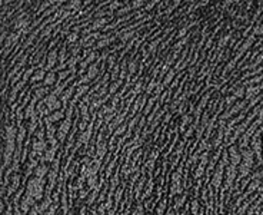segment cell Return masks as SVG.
Returning a JSON list of instances; mask_svg holds the SVG:
<instances>
[{"label":"cell","mask_w":263,"mask_h":215,"mask_svg":"<svg viewBox=\"0 0 263 215\" xmlns=\"http://www.w3.org/2000/svg\"><path fill=\"white\" fill-rule=\"evenodd\" d=\"M66 58H67V56H66V48L63 46V48L60 49V52H59V63H65Z\"/></svg>","instance_id":"obj_12"},{"label":"cell","mask_w":263,"mask_h":215,"mask_svg":"<svg viewBox=\"0 0 263 215\" xmlns=\"http://www.w3.org/2000/svg\"><path fill=\"white\" fill-rule=\"evenodd\" d=\"M142 88H143V82H142V80H139V82L136 83V85H134V89H133V91L136 92V93H140V91H142Z\"/></svg>","instance_id":"obj_15"},{"label":"cell","mask_w":263,"mask_h":215,"mask_svg":"<svg viewBox=\"0 0 263 215\" xmlns=\"http://www.w3.org/2000/svg\"><path fill=\"white\" fill-rule=\"evenodd\" d=\"M69 75H70V70H69V69H67V70H63V72H60V73L57 75V79H59L57 82H60V80L66 79V78H67Z\"/></svg>","instance_id":"obj_13"},{"label":"cell","mask_w":263,"mask_h":215,"mask_svg":"<svg viewBox=\"0 0 263 215\" xmlns=\"http://www.w3.org/2000/svg\"><path fill=\"white\" fill-rule=\"evenodd\" d=\"M136 67H137V65H136V60H132L130 63H129V66H127V72H129V76H127V78H130L132 75L136 72Z\"/></svg>","instance_id":"obj_10"},{"label":"cell","mask_w":263,"mask_h":215,"mask_svg":"<svg viewBox=\"0 0 263 215\" xmlns=\"http://www.w3.org/2000/svg\"><path fill=\"white\" fill-rule=\"evenodd\" d=\"M47 92H49V89L47 88H36V91H34V98H37V99H40V98H43L44 95H47Z\"/></svg>","instance_id":"obj_6"},{"label":"cell","mask_w":263,"mask_h":215,"mask_svg":"<svg viewBox=\"0 0 263 215\" xmlns=\"http://www.w3.org/2000/svg\"><path fill=\"white\" fill-rule=\"evenodd\" d=\"M173 78H174V69H172V70H169L167 72V75L164 76V80H163V86H167L169 83L173 80Z\"/></svg>","instance_id":"obj_8"},{"label":"cell","mask_w":263,"mask_h":215,"mask_svg":"<svg viewBox=\"0 0 263 215\" xmlns=\"http://www.w3.org/2000/svg\"><path fill=\"white\" fill-rule=\"evenodd\" d=\"M77 40H79V33H77V32L69 33V36H67V42H69V43H76Z\"/></svg>","instance_id":"obj_11"},{"label":"cell","mask_w":263,"mask_h":215,"mask_svg":"<svg viewBox=\"0 0 263 215\" xmlns=\"http://www.w3.org/2000/svg\"><path fill=\"white\" fill-rule=\"evenodd\" d=\"M182 36H186V27L179 30V33H177V37H182Z\"/></svg>","instance_id":"obj_17"},{"label":"cell","mask_w":263,"mask_h":215,"mask_svg":"<svg viewBox=\"0 0 263 215\" xmlns=\"http://www.w3.org/2000/svg\"><path fill=\"white\" fill-rule=\"evenodd\" d=\"M109 20H110V17H109V19H97V20H94V23L90 26V30L93 32V30H97V29H102V27H105Z\"/></svg>","instance_id":"obj_5"},{"label":"cell","mask_w":263,"mask_h":215,"mask_svg":"<svg viewBox=\"0 0 263 215\" xmlns=\"http://www.w3.org/2000/svg\"><path fill=\"white\" fill-rule=\"evenodd\" d=\"M143 3H145V0H133V3H132L130 6H132V9H136V7L143 6Z\"/></svg>","instance_id":"obj_14"},{"label":"cell","mask_w":263,"mask_h":215,"mask_svg":"<svg viewBox=\"0 0 263 215\" xmlns=\"http://www.w3.org/2000/svg\"><path fill=\"white\" fill-rule=\"evenodd\" d=\"M56 80H57V75L54 73L53 70H49V72L46 73V78H44L43 83H44V86H52V85L56 83Z\"/></svg>","instance_id":"obj_3"},{"label":"cell","mask_w":263,"mask_h":215,"mask_svg":"<svg viewBox=\"0 0 263 215\" xmlns=\"http://www.w3.org/2000/svg\"><path fill=\"white\" fill-rule=\"evenodd\" d=\"M120 6H122V3L116 0V1H113V3H112V4L109 6V9H110V10H115V9H119V7H120Z\"/></svg>","instance_id":"obj_16"},{"label":"cell","mask_w":263,"mask_h":215,"mask_svg":"<svg viewBox=\"0 0 263 215\" xmlns=\"http://www.w3.org/2000/svg\"><path fill=\"white\" fill-rule=\"evenodd\" d=\"M99 62H100V59H97V62H93V63H90L89 67H87V76L90 78L92 80H93V79L97 76V73H99V69H97Z\"/></svg>","instance_id":"obj_2"},{"label":"cell","mask_w":263,"mask_h":215,"mask_svg":"<svg viewBox=\"0 0 263 215\" xmlns=\"http://www.w3.org/2000/svg\"><path fill=\"white\" fill-rule=\"evenodd\" d=\"M122 80H123V79H119V80H116L115 83H112V85H110V88L107 89V91H109V93H115V92L117 91V88L122 85Z\"/></svg>","instance_id":"obj_9"},{"label":"cell","mask_w":263,"mask_h":215,"mask_svg":"<svg viewBox=\"0 0 263 215\" xmlns=\"http://www.w3.org/2000/svg\"><path fill=\"white\" fill-rule=\"evenodd\" d=\"M44 78H46V69H37L36 73H33L30 82H40V80H44Z\"/></svg>","instance_id":"obj_4"},{"label":"cell","mask_w":263,"mask_h":215,"mask_svg":"<svg viewBox=\"0 0 263 215\" xmlns=\"http://www.w3.org/2000/svg\"><path fill=\"white\" fill-rule=\"evenodd\" d=\"M63 118V112H59V110H54L52 115L47 118V122H56L59 119H62Z\"/></svg>","instance_id":"obj_7"},{"label":"cell","mask_w":263,"mask_h":215,"mask_svg":"<svg viewBox=\"0 0 263 215\" xmlns=\"http://www.w3.org/2000/svg\"><path fill=\"white\" fill-rule=\"evenodd\" d=\"M57 60H59L57 50H56V49L49 50V53H47V65H46V70H52L53 67L56 66Z\"/></svg>","instance_id":"obj_1"}]
</instances>
